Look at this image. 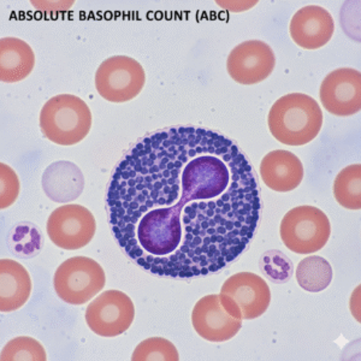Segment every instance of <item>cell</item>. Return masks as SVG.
I'll return each mask as SVG.
<instances>
[{"label": "cell", "instance_id": "ac0fdd59", "mask_svg": "<svg viewBox=\"0 0 361 361\" xmlns=\"http://www.w3.org/2000/svg\"><path fill=\"white\" fill-rule=\"evenodd\" d=\"M296 281L306 292H323L333 281V269L328 260L312 255L300 262L296 267Z\"/></svg>", "mask_w": 361, "mask_h": 361}, {"label": "cell", "instance_id": "e0dca14e", "mask_svg": "<svg viewBox=\"0 0 361 361\" xmlns=\"http://www.w3.org/2000/svg\"><path fill=\"white\" fill-rule=\"evenodd\" d=\"M35 66L32 47L17 37L0 40V80L5 83L20 82L28 78Z\"/></svg>", "mask_w": 361, "mask_h": 361}, {"label": "cell", "instance_id": "603a6c76", "mask_svg": "<svg viewBox=\"0 0 361 361\" xmlns=\"http://www.w3.org/2000/svg\"><path fill=\"white\" fill-rule=\"evenodd\" d=\"M260 270L274 283L288 282L293 275L294 267L290 259L281 250H269L260 258Z\"/></svg>", "mask_w": 361, "mask_h": 361}, {"label": "cell", "instance_id": "ffe728a7", "mask_svg": "<svg viewBox=\"0 0 361 361\" xmlns=\"http://www.w3.org/2000/svg\"><path fill=\"white\" fill-rule=\"evenodd\" d=\"M8 245L17 257L33 258L42 248V231L32 223H20L8 235Z\"/></svg>", "mask_w": 361, "mask_h": 361}, {"label": "cell", "instance_id": "3957f363", "mask_svg": "<svg viewBox=\"0 0 361 361\" xmlns=\"http://www.w3.org/2000/svg\"><path fill=\"white\" fill-rule=\"evenodd\" d=\"M40 128L51 142L73 146L81 142L90 132L92 112L76 95H56L42 106Z\"/></svg>", "mask_w": 361, "mask_h": 361}, {"label": "cell", "instance_id": "6da1fadb", "mask_svg": "<svg viewBox=\"0 0 361 361\" xmlns=\"http://www.w3.org/2000/svg\"><path fill=\"white\" fill-rule=\"evenodd\" d=\"M109 224L128 258L152 275L217 274L248 248L263 202L234 140L207 128H165L140 139L107 185Z\"/></svg>", "mask_w": 361, "mask_h": 361}, {"label": "cell", "instance_id": "2e32d148", "mask_svg": "<svg viewBox=\"0 0 361 361\" xmlns=\"http://www.w3.org/2000/svg\"><path fill=\"white\" fill-rule=\"evenodd\" d=\"M85 178L81 170L71 161H57L49 165L42 175V188L54 202H69L82 193Z\"/></svg>", "mask_w": 361, "mask_h": 361}, {"label": "cell", "instance_id": "4fadbf2b", "mask_svg": "<svg viewBox=\"0 0 361 361\" xmlns=\"http://www.w3.org/2000/svg\"><path fill=\"white\" fill-rule=\"evenodd\" d=\"M289 32L293 42L301 49H318L331 40L335 22L328 10L318 5H307L293 16Z\"/></svg>", "mask_w": 361, "mask_h": 361}, {"label": "cell", "instance_id": "ba28073f", "mask_svg": "<svg viewBox=\"0 0 361 361\" xmlns=\"http://www.w3.org/2000/svg\"><path fill=\"white\" fill-rule=\"evenodd\" d=\"M135 318L132 299L121 290H106L87 307L86 322L90 330L102 337H116L126 333Z\"/></svg>", "mask_w": 361, "mask_h": 361}, {"label": "cell", "instance_id": "9c48e42d", "mask_svg": "<svg viewBox=\"0 0 361 361\" xmlns=\"http://www.w3.org/2000/svg\"><path fill=\"white\" fill-rule=\"evenodd\" d=\"M97 222L85 206L69 204L54 209L47 221V234L63 250H81L94 238Z\"/></svg>", "mask_w": 361, "mask_h": 361}, {"label": "cell", "instance_id": "7c38bea8", "mask_svg": "<svg viewBox=\"0 0 361 361\" xmlns=\"http://www.w3.org/2000/svg\"><path fill=\"white\" fill-rule=\"evenodd\" d=\"M192 323L197 335L209 342L231 340L243 328V320L226 312L219 295H206L199 300L192 312Z\"/></svg>", "mask_w": 361, "mask_h": 361}, {"label": "cell", "instance_id": "44dd1931", "mask_svg": "<svg viewBox=\"0 0 361 361\" xmlns=\"http://www.w3.org/2000/svg\"><path fill=\"white\" fill-rule=\"evenodd\" d=\"M46 350L42 343L28 336L8 341L1 350V361H45Z\"/></svg>", "mask_w": 361, "mask_h": 361}, {"label": "cell", "instance_id": "277c9868", "mask_svg": "<svg viewBox=\"0 0 361 361\" xmlns=\"http://www.w3.org/2000/svg\"><path fill=\"white\" fill-rule=\"evenodd\" d=\"M279 234L288 250L296 255H312L328 243L331 226L318 207L298 206L284 214Z\"/></svg>", "mask_w": 361, "mask_h": 361}, {"label": "cell", "instance_id": "8fae6325", "mask_svg": "<svg viewBox=\"0 0 361 361\" xmlns=\"http://www.w3.org/2000/svg\"><path fill=\"white\" fill-rule=\"evenodd\" d=\"M320 102L334 116L348 117L360 111L361 75L352 68H340L325 76L320 85Z\"/></svg>", "mask_w": 361, "mask_h": 361}, {"label": "cell", "instance_id": "d6986e66", "mask_svg": "<svg viewBox=\"0 0 361 361\" xmlns=\"http://www.w3.org/2000/svg\"><path fill=\"white\" fill-rule=\"evenodd\" d=\"M334 197L342 207L352 211L361 209V165L342 169L334 182Z\"/></svg>", "mask_w": 361, "mask_h": 361}, {"label": "cell", "instance_id": "5bb4252c", "mask_svg": "<svg viewBox=\"0 0 361 361\" xmlns=\"http://www.w3.org/2000/svg\"><path fill=\"white\" fill-rule=\"evenodd\" d=\"M304 165L294 153L276 149L267 153L260 164V176L269 188L287 193L304 180Z\"/></svg>", "mask_w": 361, "mask_h": 361}, {"label": "cell", "instance_id": "8992f818", "mask_svg": "<svg viewBox=\"0 0 361 361\" xmlns=\"http://www.w3.org/2000/svg\"><path fill=\"white\" fill-rule=\"evenodd\" d=\"M219 300L226 312L236 319H257L270 306V288L253 272H238L224 282Z\"/></svg>", "mask_w": 361, "mask_h": 361}, {"label": "cell", "instance_id": "5b68a950", "mask_svg": "<svg viewBox=\"0 0 361 361\" xmlns=\"http://www.w3.org/2000/svg\"><path fill=\"white\" fill-rule=\"evenodd\" d=\"M106 277L93 259L73 257L61 264L54 277V290L69 305H85L103 290Z\"/></svg>", "mask_w": 361, "mask_h": 361}, {"label": "cell", "instance_id": "52a82bcc", "mask_svg": "<svg viewBox=\"0 0 361 361\" xmlns=\"http://www.w3.org/2000/svg\"><path fill=\"white\" fill-rule=\"evenodd\" d=\"M146 83L144 68L128 56L107 58L95 73V88L110 103H127L136 98Z\"/></svg>", "mask_w": 361, "mask_h": 361}, {"label": "cell", "instance_id": "30bf717a", "mask_svg": "<svg viewBox=\"0 0 361 361\" xmlns=\"http://www.w3.org/2000/svg\"><path fill=\"white\" fill-rule=\"evenodd\" d=\"M275 66L274 51L260 40H248L235 46L226 59L230 78L245 86L263 82L272 74Z\"/></svg>", "mask_w": 361, "mask_h": 361}, {"label": "cell", "instance_id": "9a60e30c", "mask_svg": "<svg viewBox=\"0 0 361 361\" xmlns=\"http://www.w3.org/2000/svg\"><path fill=\"white\" fill-rule=\"evenodd\" d=\"M32 279L23 265L11 259L0 262V311L13 312L27 304Z\"/></svg>", "mask_w": 361, "mask_h": 361}, {"label": "cell", "instance_id": "7a4b0ae2", "mask_svg": "<svg viewBox=\"0 0 361 361\" xmlns=\"http://www.w3.org/2000/svg\"><path fill=\"white\" fill-rule=\"evenodd\" d=\"M267 123L271 134L281 144L293 147L304 146L319 134L323 112L312 97L290 93L272 105Z\"/></svg>", "mask_w": 361, "mask_h": 361}, {"label": "cell", "instance_id": "cb8c5ba5", "mask_svg": "<svg viewBox=\"0 0 361 361\" xmlns=\"http://www.w3.org/2000/svg\"><path fill=\"white\" fill-rule=\"evenodd\" d=\"M0 209H8L16 202L20 193V180L16 173L8 165L0 164Z\"/></svg>", "mask_w": 361, "mask_h": 361}, {"label": "cell", "instance_id": "7402d4cb", "mask_svg": "<svg viewBox=\"0 0 361 361\" xmlns=\"http://www.w3.org/2000/svg\"><path fill=\"white\" fill-rule=\"evenodd\" d=\"M133 361H178L180 355L171 341L152 337L137 345L132 355Z\"/></svg>", "mask_w": 361, "mask_h": 361}]
</instances>
